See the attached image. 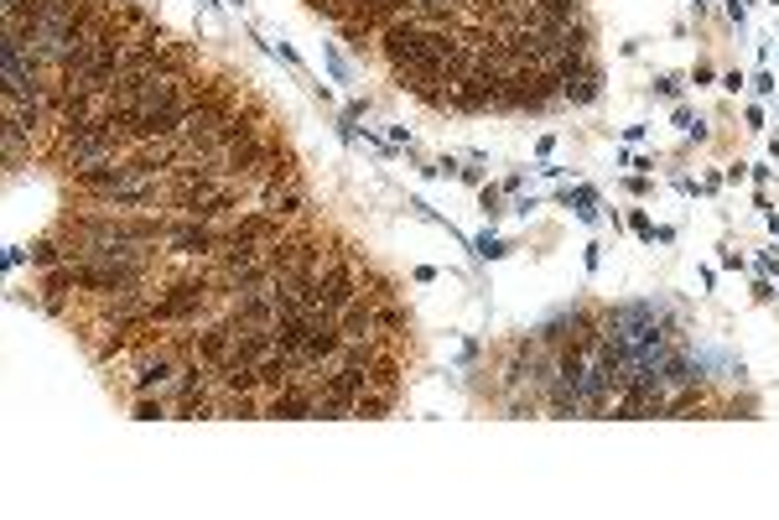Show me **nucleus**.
Listing matches in <instances>:
<instances>
[{"label":"nucleus","instance_id":"1","mask_svg":"<svg viewBox=\"0 0 779 520\" xmlns=\"http://www.w3.org/2000/svg\"><path fill=\"white\" fill-rule=\"evenodd\" d=\"M364 297V277H359V260L348 256V250H327L323 260V302H317V317H327V323H338L344 317L348 302Z\"/></svg>","mask_w":779,"mask_h":520},{"label":"nucleus","instance_id":"2","mask_svg":"<svg viewBox=\"0 0 779 520\" xmlns=\"http://www.w3.org/2000/svg\"><path fill=\"white\" fill-rule=\"evenodd\" d=\"M130 183H141L136 167H130V151L126 156H105V162H94V167L68 172V187L78 198H89V204H105L109 193H120V187H130Z\"/></svg>","mask_w":779,"mask_h":520},{"label":"nucleus","instance_id":"3","mask_svg":"<svg viewBox=\"0 0 779 520\" xmlns=\"http://www.w3.org/2000/svg\"><path fill=\"white\" fill-rule=\"evenodd\" d=\"M426 37H432V26L421 17H396L380 37H375V53L385 57V68H405V63H416V57L432 47Z\"/></svg>","mask_w":779,"mask_h":520},{"label":"nucleus","instance_id":"4","mask_svg":"<svg viewBox=\"0 0 779 520\" xmlns=\"http://www.w3.org/2000/svg\"><path fill=\"white\" fill-rule=\"evenodd\" d=\"M266 422H317V375H296L266 396Z\"/></svg>","mask_w":779,"mask_h":520},{"label":"nucleus","instance_id":"5","mask_svg":"<svg viewBox=\"0 0 779 520\" xmlns=\"http://www.w3.org/2000/svg\"><path fill=\"white\" fill-rule=\"evenodd\" d=\"M218 245H224V224L172 219V235H166V256H182V260H214Z\"/></svg>","mask_w":779,"mask_h":520},{"label":"nucleus","instance_id":"6","mask_svg":"<svg viewBox=\"0 0 779 520\" xmlns=\"http://www.w3.org/2000/svg\"><path fill=\"white\" fill-rule=\"evenodd\" d=\"M286 229H291V224L275 219V214H266V208H245V214H235V219L224 224V235H229V240H250V245H275Z\"/></svg>","mask_w":779,"mask_h":520},{"label":"nucleus","instance_id":"7","mask_svg":"<svg viewBox=\"0 0 779 520\" xmlns=\"http://www.w3.org/2000/svg\"><path fill=\"white\" fill-rule=\"evenodd\" d=\"M255 208H266V214H275V219L286 224H302L307 219V187L291 183V187H255Z\"/></svg>","mask_w":779,"mask_h":520},{"label":"nucleus","instance_id":"8","mask_svg":"<svg viewBox=\"0 0 779 520\" xmlns=\"http://www.w3.org/2000/svg\"><path fill=\"white\" fill-rule=\"evenodd\" d=\"M224 313L235 317V323H245V328H271L275 317H281V313H275L271 286H266V292H245V297H235Z\"/></svg>","mask_w":779,"mask_h":520},{"label":"nucleus","instance_id":"9","mask_svg":"<svg viewBox=\"0 0 779 520\" xmlns=\"http://www.w3.org/2000/svg\"><path fill=\"white\" fill-rule=\"evenodd\" d=\"M214 386L218 390H235V396H250V390H260V370L255 365H245L239 354H224L214 365Z\"/></svg>","mask_w":779,"mask_h":520},{"label":"nucleus","instance_id":"10","mask_svg":"<svg viewBox=\"0 0 779 520\" xmlns=\"http://www.w3.org/2000/svg\"><path fill=\"white\" fill-rule=\"evenodd\" d=\"M11 260H32V271H53V266H63L68 260V240L57 235V229H47V235H36L26 250H17Z\"/></svg>","mask_w":779,"mask_h":520},{"label":"nucleus","instance_id":"11","mask_svg":"<svg viewBox=\"0 0 779 520\" xmlns=\"http://www.w3.org/2000/svg\"><path fill=\"white\" fill-rule=\"evenodd\" d=\"M344 328H338V323H327V317H317V328H312V338H307V359L312 365H338V354H344Z\"/></svg>","mask_w":779,"mask_h":520},{"label":"nucleus","instance_id":"12","mask_svg":"<svg viewBox=\"0 0 779 520\" xmlns=\"http://www.w3.org/2000/svg\"><path fill=\"white\" fill-rule=\"evenodd\" d=\"M312 328H317V313H286L275 317V349L281 354H302L307 349Z\"/></svg>","mask_w":779,"mask_h":520},{"label":"nucleus","instance_id":"13","mask_svg":"<svg viewBox=\"0 0 779 520\" xmlns=\"http://www.w3.org/2000/svg\"><path fill=\"white\" fill-rule=\"evenodd\" d=\"M369 386H375V390H396V396H400V386H405V354H400V344H390V349L369 365Z\"/></svg>","mask_w":779,"mask_h":520},{"label":"nucleus","instance_id":"14","mask_svg":"<svg viewBox=\"0 0 779 520\" xmlns=\"http://www.w3.org/2000/svg\"><path fill=\"white\" fill-rule=\"evenodd\" d=\"M375 334L385 338V344H405V334H411V307L405 302H380V313H375Z\"/></svg>","mask_w":779,"mask_h":520},{"label":"nucleus","instance_id":"15","mask_svg":"<svg viewBox=\"0 0 779 520\" xmlns=\"http://www.w3.org/2000/svg\"><path fill=\"white\" fill-rule=\"evenodd\" d=\"M375 313H380V302H375V297L348 302V307H344V317H338V328H344V338H375Z\"/></svg>","mask_w":779,"mask_h":520},{"label":"nucleus","instance_id":"16","mask_svg":"<svg viewBox=\"0 0 779 520\" xmlns=\"http://www.w3.org/2000/svg\"><path fill=\"white\" fill-rule=\"evenodd\" d=\"M271 349H275V323H271V328H245V323H239L235 354L245 359V365H260V359H266Z\"/></svg>","mask_w":779,"mask_h":520},{"label":"nucleus","instance_id":"17","mask_svg":"<svg viewBox=\"0 0 779 520\" xmlns=\"http://www.w3.org/2000/svg\"><path fill=\"white\" fill-rule=\"evenodd\" d=\"M545 416H582V386L551 380V386H545Z\"/></svg>","mask_w":779,"mask_h":520},{"label":"nucleus","instance_id":"18","mask_svg":"<svg viewBox=\"0 0 779 520\" xmlns=\"http://www.w3.org/2000/svg\"><path fill=\"white\" fill-rule=\"evenodd\" d=\"M359 277H364V297H375V302H396V297H400V281H396V277H385L375 260H364Z\"/></svg>","mask_w":779,"mask_h":520},{"label":"nucleus","instance_id":"19","mask_svg":"<svg viewBox=\"0 0 779 520\" xmlns=\"http://www.w3.org/2000/svg\"><path fill=\"white\" fill-rule=\"evenodd\" d=\"M396 401H400L396 390H375V386H369V390L359 396L354 416H359V422H380V416H390V411H396Z\"/></svg>","mask_w":779,"mask_h":520},{"label":"nucleus","instance_id":"20","mask_svg":"<svg viewBox=\"0 0 779 520\" xmlns=\"http://www.w3.org/2000/svg\"><path fill=\"white\" fill-rule=\"evenodd\" d=\"M551 68L562 74V89H566V84H577V78L598 74V57H593V53H562L556 63H551Z\"/></svg>","mask_w":779,"mask_h":520},{"label":"nucleus","instance_id":"21","mask_svg":"<svg viewBox=\"0 0 779 520\" xmlns=\"http://www.w3.org/2000/svg\"><path fill=\"white\" fill-rule=\"evenodd\" d=\"M130 416H136V422H166V416H172L166 390L162 396H130Z\"/></svg>","mask_w":779,"mask_h":520},{"label":"nucleus","instance_id":"22","mask_svg":"<svg viewBox=\"0 0 779 520\" xmlns=\"http://www.w3.org/2000/svg\"><path fill=\"white\" fill-rule=\"evenodd\" d=\"M598 94H603V68H598V74H587V78H577V84H566L562 99H566V105H593Z\"/></svg>","mask_w":779,"mask_h":520},{"label":"nucleus","instance_id":"23","mask_svg":"<svg viewBox=\"0 0 779 520\" xmlns=\"http://www.w3.org/2000/svg\"><path fill=\"white\" fill-rule=\"evenodd\" d=\"M115 21L126 26L130 37H136V32H145V26H151V17H145V6H136V0H115Z\"/></svg>","mask_w":779,"mask_h":520},{"label":"nucleus","instance_id":"24","mask_svg":"<svg viewBox=\"0 0 779 520\" xmlns=\"http://www.w3.org/2000/svg\"><path fill=\"white\" fill-rule=\"evenodd\" d=\"M307 11H312V17H323V21H333V26H344V21L354 17V6H348V0H307Z\"/></svg>","mask_w":779,"mask_h":520},{"label":"nucleus","instance_id":"25","mask_svg":"<svg viewBox=\"0 0 779 520\" xmlns=\"http://www.w3.org/2000/svg\"><path fill=\"white\" fill-rule=\"evenodd\" d=\"M691 84H696V89H707V84H712V68H707V63H696V68H691Z\"/></svg>","mask_w":779,"mask_h":520},{"label":"nucleus","instance_id":"26","mask_svg":"<svg viewBox=\"0 0 779 520\" xmlns=\"http://www.w3.org/2000/svg\"><path fill=\"white\" fill-rule=\"evenodd\" d=\"M484 214H489V219L499 214V187H484Z\"/></svg>","mask_w":779,"mask_h":520}]
</instances>
